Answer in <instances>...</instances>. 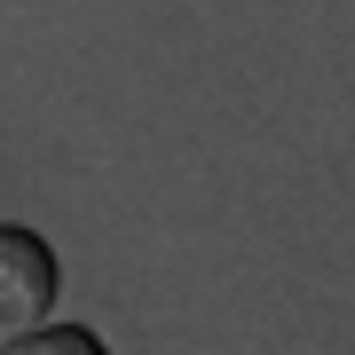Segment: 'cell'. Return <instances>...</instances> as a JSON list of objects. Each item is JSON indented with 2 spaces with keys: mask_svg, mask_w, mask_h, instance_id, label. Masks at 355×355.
<instances>
[{
  "mask_svg": "<svg viewBox=\"0 0 355 355\" xmlns=\"http://www.w3.org/2000/svg\"><path fill=\"white\" fill-rule=\"evenodd\" d=\"M55 300H64V261H55V245L40 237L32 221H0V347L48 331Z\"/></svg>",
  "mask_w": 355,
  "mask_h": 355,
  "instance_id": "6da1fadb",
  "label": "cell"
},
{
  "mask_svg": "<svg viewBox=\"0 0 355 355\" xmlns=\"http://www.w3.org/2000/svg\"><path fill=\"white\" fill-rule=\"evenodd\" d=\"M0 355H111V340L95 324H48V331H32V340H16Z\"/></svg>",
  "mask_w": 355,
  "mask_h": 355,
  "instance_id": "7a4b0ae2",
  "label": "cell"
}]
</instances>
